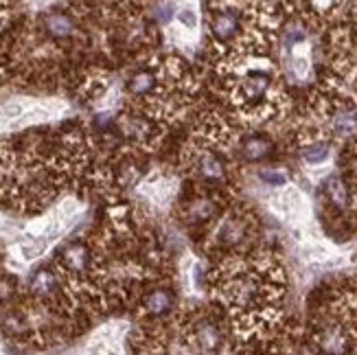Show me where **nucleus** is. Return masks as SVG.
<instances>
[{"label": "nucleus", "instance_id": "f03ea898", "mask_svg": "<svg viewBox=\"0 0 357 355\" xmlns=\"http://www.w3.org/2000/svg\"><path fill=\"white\" fill-rule=\"evenodd\" d=\"M211 90L241 126H259L287 110V92L281 70L270 53L211 55Z\"/></svg>", "mask_w": 357, "mask_h": 355}, {"label": "nucleus", "instance_id": "423d86ee", "mask_svg": "<svg viewBox=\"0 0 357 355\" xmlns=\"http://www.w3.org/2000/svg\"><path fill=\"white\" fill-rule=\"evenodd\" d=\"M272 151H274V141H272V136H268L266 132L241 134L239 145H237L239 158H243L248 163L266 160L268 156H272Z\"/></svg>", "mask_w": 357, "mask_h": 355}, {"label": "nucleus", "instance_id": "7ed1b4c3", "mask_svg": "<svg viewBox=\"0 0 357 355\" xmlns=\"http://www.w3.org/2000/svg\"><path fill=\"white\" fill-rule=\"evenodd\" d=\"M259 235L261 224L255 211L235 199L199 239V248L211 261H220L228 255L259 248Z\"/></svg>", "mask_w": 357, "mask_h": 355}, {"label": "nucleus", "instance_id": "f257e3e1", "mask_svg": "<svg viewBox=\"0 0 357 355\" xmlns=\"http://www.w3.org/2000/svg\"><path fill=\"white\" fill-rule=\"evenodd\" d=\"M208 289L211 303L226 314L237 345L281 340L287 279L272 252L255 248L215 261Z\"/></svg>", "mask_w": 357, "mask_h": 355}, {"label": "nucleus", "instance_id": "39448f33", "mask_svg": "<svg viewBox=\"0 0 357 355\" xmlns=\"http://www.w3.org/2000/svg\"><path fill=\"white\" fill-rule=\"evenodd\" d=\"M237 199V191H226L206 184L184 180L178 193L174 218L195 241L204 237L213 222Z\"/></svg>", "mask_w": 357, "mask_h": 355}, {"label": "nucleus", "instance_id": "20e7f679", "mask_svg": "<svg viewBox=\"0 0 357 355\" xmlns=\"http://www.w3.org/2000/svg\"><path fill=\"white\" fill-rule=\"evenodd\" d=\"M176 340L182 345L180 351L191 353H220L235 351L237 338L226 314L213 303V307H182L176 322Z\"/></svg>", "mask_w": 357, "mask_h": 355}]
</instances>
